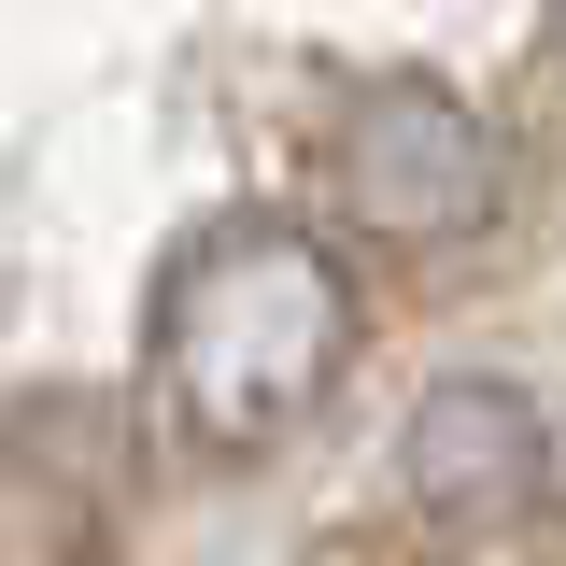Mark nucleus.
I'll return each mask as SVG.
<instances>
[{
	"instance_id": "f257e3e1",
	"label": "nucleus",
	"mask_w": 566,
	"mask_h": 566,
	"mask_svg": "<svg viewBox=\"0 0 566 566\" xmlns=\"http://www.w3.org/2000/svg\"><path fill=\"white\" fill-rule=\"evenodd\" d=\"M340 354H354V283L340 241L297 212L185 227V255L142 297V397H156V439L199 468H255L270 439H297L326 411Z\"/></svg>"
},
{
	"instance_id": "f03ea898",
	"label": "nucleus",
	"mask_w": 566,
	"mask_h": 566,
	"mask_svg": "<svg viewBox=\"0 0 566 566\" xmlns=\"http://www.w3.org/2000/svg\"><path fill=\"white\" fill-rule=\"evenodd\" d=\"M326 170H340V227L382 241V255H453V241H482L495 199H510L495 128L453 85H424V71H368V85H354L340 128H326Z\"/></svg>"
},
{
	"instance_id": "7ed1b4c3",
	"label": "nucleus",
	"mask_w": 566,
	"mask_h": 566,
	"mask_svg": "<svg viewBox=\"0 0 566 566\" xmlns=\"http://www.w3.org/2000/svg\"><path fill=\"white\" fill-rule=\"evenodd\" d=\"M538 495H553V424L524 382H424L411 424H397V510H411L424 538H453V553H482L510 524H538Z\"/></svg>"
},
{
	"instance_id": "20e7f679",
	"label": "nucleus",
	"mask_w": 566,
	"mask_h": 566,
	"mask_svg": "<svg viewBox=\"0 0 566 566\" xmlns=\"http://www.w3.org/2000/svg\"><path fill=\"white\" fill-rule=\"evenodd\" d=\"M114 468H128V439L99 397H14L0 411V566H99Z\"/></svg>"
},
{
	"instance_id": "39448f33",
	"label": "nucleus",
	"mask_w": 566,
	"mask_h": 566,
	"mask_svg": "<svg viewBox=\"0 0 566 566\" xmlns=\"http://www.w3.org/2000/svg\"><path fill=\"white\" fill-rule=\"evenodd\" d=\"M553 29H566V0H553Z\"/></svg>"
}]
</instances>
